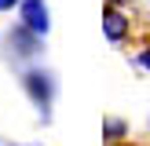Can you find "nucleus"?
I'll list each match as a JSON object with an SVG mask.
<instances>
[{"label": "nucleus", "instance_id": "nucleus-1", "mask_svg": "<svg viewBox=\"0 0 150 146\" xmlns=\"http://www.w3.org/2000/svg\"><path fill=\"white\" fill-rule=\"evenodd\" d=\"M22 88H26L29 102L40 110V117L48 121V113H51V99H55V77H51L48 69H26V73H22Z\"/></svg>", "mask_w": 150, "mask_h": 146}, {"label": "nucleus", "instance_id": "nucleus-2", "mask_svg": "<svg viewBox=\"0 0 150 146\" xmlns=\"http://www.w3.org/2000/svg\"><path fill=\"white\" fill-rule=\"evenodd\" d=\"M7 51H11L15 58H37V55L44 51V36L18 22V26L7 33Z\"/></svg>", "mask_w": 150, "mask_h": 146}, {"label": "nucleus", "instance_id": "nucleus-3", "mask_svg": "<svg viewBox=\"0 0 150 146\" xmlns=\"http://www.w3.org/2000/svg\"><path fill=\"white\" fill-rule=\"evenodd\" d=\"M18 22L22 26H29L33 33H48L51 29V15H48V4L44 0H22L18 4Z\"/></svg>", "mask_w": 150, "mask_h": 146}, {"label": "nucleus", "instance_id": "nucleus-4", "mask_svg": "<svg viewBox=\"0 0 150 146\" xmlns=\"http://www.w3.org/2000/svg\"><path fill=\"white\" fill-rule=\"evenodd\" d=\"M103 33H106V40H114V44H121L125 36H128V18H125L114 4H106V11H103Z\"/></svg>", "mask_w": 150, "mask_h": 146}, {"label": "nucleus", "instance_id": "nucleus-5", "mask_svg": "<svg viewBox=\"0 0 150 146\" xmlns=\"http://www.w3.org/2000/svg\"><path fill=\"white\" fill-rule=\"evenodd\" d=\"M125 131H128V124H125V121H117V117H110V121H106V139H121Z\"/></svg>", "mask_w": 150, "mask_h": 146}, {"label": "nucleus", "instance_id": "nucleus-6", "mask_svg": "<svg viewBox=\"0 0 150 146\" xmlns=\"http://www.w3.org/2000/svg\"><path fill=\"white\" fill-rule=\"evenodd\" d=\"M139 66H143V69H150V48L139 51Z\"/></svg>", "mask_w": 150, "mask_h": 146}, {"label": "nucleus", "instance_id": "nucleus-7", "mask_svg": "<svg viewBox=\"0 0 150 146\" xmlns=\"http://www.w3.org/2000/svg\"><path fill=\"white\" fill-rule=\"evenodd\" d=\"M22 0H0V11H11V7H18Z\"/></svg>", "mask_w": 150, "mask_h": 146}, {"label": "nucleus", "instance_id": "nucleus-8", "mask_svg": "<svg viewBox=\"0 0 150 146\" xmlns=\"http://www.w3.org/2000/svg\"><path fill=\"white\" fill-rule=\"evenodd\" d=\"M110 4H121V0H110Z\"/></svg>", "mask_w": 150, "mask_h": 146}]
</instances>
